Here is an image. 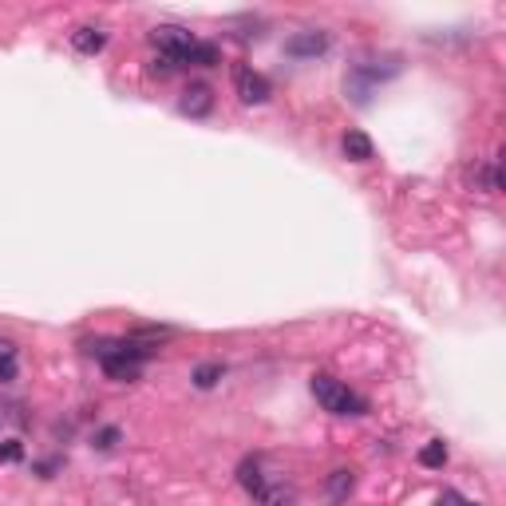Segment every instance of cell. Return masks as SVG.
<instances>
[{
  "mask_svg": "<svg viewBox=\"0 0 506 506\" xmlns=\"http://www.w3.org/2000/svg\"><path fill=\"white\" fill-rule=\"evenodd\" d=\"M250 494L257 499V506H293V499H297V491L289 487L285 479H273V475H265V471Z\"/></svg>",
  "mask_w": 506,
  "mask_h": 506,
  "instance_id": "277c9868",
  "label": "cell"
},
{
  "mask_svg": "<svg viewBox=\"0 0 506 506\" xmlns=\"http://www.w3.org/2000/svg\"><path fill=\"white\" fill-rule=\"evenodd\" d=\"M210 107H214V91L206 88V83H190V88L182 91V100H178V111L190 115V119L210 115Z\"/></svg>",
  "mask_w": 506,
  "mask_h": 506,
  "instance_id": "8992f818",
  "label": "cell"
},
{
  "mask_svg": "<svg viewBox=\"0 0 506 506\" xmlns=\"http://www.w3.org/2000/svg\"><path fill=\"white\" fill-rule=\"evenodd\" d=\"M24 459V444H20V439H5V444H0V463H20Z\"/></svg>",
  "mask_w": 506,
  "mask_h": 506,
  "instance_id": "4fadbf2b",
  "label": "cell"
},
{
  "mask_svg": "<svg viewBox=\"0 0 506 506\" xmlns=\"http://www.w3.org/2000/svg\"><path fill=\"white\" fill-rule=\"evenodd\" d=\"M222 376H225V368H222L218 360H210V364H198V368H194V376H190V380L198 384V387H214V384L222 380Z\"/></svg>",
  "mask_w": 506,
  "mask_h": 506,
  "instance_id": "8fae6325",
  "label": "cell"
},
{
  "mask_svg": "<svg viewBox=\"0 0 506 506\" xmlns=\"http://www.w3.org/2000/svg\"><path fill=\"white\" fill-rule=\"evenodd\" d=\"M329 48V32L320 28H309V32H297V36L285 40V52L297 60H309V56H320V52Z\"/></svg>",
  "mask_w": 506,
  "mask_h": 506,
  "instance_id": "5b68a950",
  "label": "cell"
},
{
  "mask_svg": "<svg viewBox=\"0 0 506 506\" xmlns=\"http://www.w3.org/2000/svg\"><path fill=\"white\" fill-rule=\"evenodd\" d=\"M13 380H16V344L0 340V384H13Z\"/></svg>",
  "mask_w": 506,
  "mask_h": 506,
  "instance_id": "30bf717a",
  "label": "cell"
},
{
  "mask_svg": "<svg viewBox=\"0 0 506 506\" xmlns=\"http://www.w3.org/2000/svg\"><path fill=\"white\" fill-rule=\"evenodd\" d=\"M455 506H479V502H455Z\"/></svg>",
  "mask_w": 506,
  "mask_h": 506,
  "instance_id": "9a60e30c",
  "label": "cell"
},
{
  "mask_svg": "<svg viewBox=\"0 0 506 506\" xmlns=\"http://www.w3.org/2000/svg\"><path fill=\"white\" fill-rule=\"evenodd\" d=\"M313 396H317V404L332 415H364L368 412V400H364V396H357L344 380L325 376V372L313 376Z\"/></svg>",
  "mask_w": 506,
  "mask_h": 506,
  "instance_id": "6da1fadb",
  "label": "cell"
},
{
  "mask_svg": "<svg viewBox=\"0 0 506 506\" xmlns=\"http://www.w3.org/2000/svg\"><path fill=\"white\" fill-rule=\"evenodd\" d=\"M352 491H357V471H348V467H337V471H332V475L325 479V494H329L332 502H344Z\"/></svg>",
  "mask_w": 506,
  "mask_h": 506,
  "instance_id": "52a82bcc",
  "label": "cell"
},
{
  "mask_svg": "<svg viewBox=\"0 0 506 506\" xmlns=\"http://www.w3.org/2000/svg\"><path fill=\"white\" fill-rule=\"evenodd\" d=\"M463 178H467V186L479 190V194H499L502 190V167L494 163V158H475Z\"/></svg>",
  "mask_w": 506,
  "mask_h": 506,
  "instance_id": "3957f363",
  "label": "cell"
},
{
  "mask_svg": "<svg viewBox=\"0 0 506 506\" xmlns=\"http://www.w3.org/2000/svg\"><path fill=\"white\" fill-rule=\"evenodd\" d=\"M419 463H424V467H444L447 463V444L444 439H432V444L419 451Z\"/></svg>",
  "mask_w": 506,
  "mask_h": 506,
  "instance_id": "7c38bea8",
  "label": "cell"
},
{
  "mask_svg": "<svg viewBox=\"0 0 506 506\" xmlns=\"http://www.w3.org/2000/svg\"><path fill=\"white\" fill-rule=\"evenodd\" d=\"M119 444V427H103V432H95V447L100 451H111Z\"/></svg>",
  "mask_w": 506,
  "mask_h": 506,
  "instance_id": "5bb4252c",
  "label": "cell"
},
{
  "mask_svg": "<svg viewBox=\"0 0 506 506\" xmlns=\"http://www.w3.org/2000/svg\"><path fill=\"white\" fill-rule=\"evenodd\" d=\"M72 48L83 52V56H95V52L107 48V32H100V28H75L72 32Z\"/></svg>",
  "mask_w": 506,
  "mask_h": 506,
  "instance_id": "ba28073f",
  "label": "cell"
},
{
  "mask_svg": "<svg viewBox=\"0 0 506 506\" xmlns=\"http://www.w3.org/2000/svg\"><path fill=\"white\" fill-rule=\"evenodd\" d=\"M234 91H238L242 103H265L269 95H273L269 80L262 72H253V68H234Z\"/></svg>",
  "mask_w": 506,
  "mask_h": 506,
  "instance_id": "7a4b0ae2",
  "label": "cell"
},
{
  "mask_svg": "<svg viewBox=\"0 0 506 506\" xmlns=\"http://www.w3.org/2000/svg\"><path fill=\"white\" fill-rule=\"evenodd\" d=\"M344 155H348L352 163H368L372 158V138L364 131H348L344 135Z\"/></svg>",
  "mask_w": 506,
  "mask_h": 506,
  "instance_id": "9c48e42d",
  "label": "cell"
}]
</instances>
